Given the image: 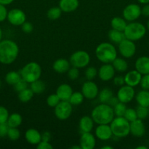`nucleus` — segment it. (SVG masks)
<instances>
[{
	"mask_svg": "<svg viewBox=\"0 0 149 149\" xmlns=\"http://www.w3.org/2000/svg\"><path fill=\"white\" fill-rule=\"evenodd\" d=\"M73 93L72 88L68 84H61L57 87L56 94L58 95L61 100H70L72 94Z\"/></svg>",
	"mask_w": 149,
	"mask_h": 149,
	"instance_id": "obj_20",
	"label": "nucleus"
},
{
	"mask_svg": "<svg viewBox=\"0 0 149 149\" xmlns=\"http://www.w3.org/2000/svg\"><path fill=\"white\" fill-rule=\"evenodd\" d=\"M148 116H149V107H148Z\"/></svg>",
	"mask_w": 149,
	"mask_h": 149,
	"instance_id": "obj_61",
	"label": "nucleus"
},
{
	"mask_svg": "<svg viewBox=\"0 0 149 149\" xmlns=\"http://www.w3.org/2000/svg\"><path fill=\"white\" fill-rule=\"evenodd\" d=\"M148 135H149V133H148Z\"/></svg>",
	"mask_w": 149,
	"mask_h": 149,
	"instance_id": "obj_63",
	"label": "nucleus"
},
{
	"mask_svg": "<svg viewBox=\"0 0 149 149\" xmlns=\"http://www.w3.org/2000/svg\"><path fill=\"white\" fill-rule=\"evenodd\" d=\"M112 135L117 138H124L130 134V122L124 116L114 117L110 123Z\"/></svg>",
	"mask_w": 149,
	"mask_h": 149,
	"instance_id": "obj_5",
	"label": "nucleus"
},
{
	"mask_svg": "<svg viewBox=\"0 0 149 149\" xmlns=\"http://www.w3.org/2000/svg\"><path fill=\"white\" fill-rule=\"evenodd\" d=\"M140 84L143 90H149V74L142 76Z\"/></svg>",
	"mask_w": 149,
	"mask_h": 149,
	"instance_id": "obj_45",
	"label": "nucleus"
},
{
	"mask_svg": "<svg viewBox=\"0 0 149 149\" xmlns=\"http://www.w3.org/2000/svg\"><path fill=\"white\" fill-rule=\"evenodd\" d=\"M116 97L121 103H126V104L130 103L135 97V91H134V87H130L127 84L121 86L120 87L118 91L117 92Z\"/></svg>",
	"mask_w": 149,
	"mask_h": 149,
	"instance_id": "obj_12",
	"label": "nucleus"
},
{
	"mask_svg": "<svg viewBox=\"0 0 149 149\" xmlns=\"http://www.w3.org/2000/svg\"><path fill=\"white\" fill-rule=\"evenodd\" d=\"M96 57L102 63H112L117 58V50L115 47L110 42H102L99 44L95 50Z\"/></svg>",
	"mask_w": 149,
	"mask_h": 149,
	"instance_id": "obj_3",
	"label": "nucleus"
},
{
	"mask_svg": "<svg viewBox=\"0 0 149 149\" xmlns=\"http://www.w3.org/2000/svg\"><path fill=\"white\" fill-rule=\"evenodd\" d=\"M112 65L118 72H125L128 69V63L124 58H116L112 62Z\"/></svg>",
	"mask_w": 149,
	"mask_h": 149,
	"instance_id": "obj_29",
	"label": "nucleus"
},
{
	"mask_svg": "<svg viewBox=\"0 0 149 149\" xmlns=\"http://www.w3.org/2000/svg\"><path fill=\"white\" fill-rule=\"evenodd\" d=\"M148 44H149V42H148Z\"/></svg>",
	"mask_w": 149,
	"mask_h": 149,
	"instance_id": "obj_64",
	"label": "nucleus"
},
{
	"mask_svg": "<svg viewBox=\"0 0 149 149\" xmlns=\"http://www.w3.org/2000/svg\"><path fill=\"white\" fill-rule=\"evenodd\" d=\"M115 70L111 63H104L98 70V76L103 81H108L115 77Z\"/></svg>",
	"mask_w": 149,
	"mask_h": 149,
	"instance_id": "obj_14",
	"label": "nucleus"
},
{
	"mask_svg": "<svg viewBox=\"0 0 149 149\" xmlns=\"http://www.w3.org/2000/svg\"><path fill=\"white\" fill-rule=\"evenodd\" d=\"M81 149H93L96 146V138L91 132H83L80 138Z\"/></svg>",
	"mask_w": 149,
	"mask_h": 149,
	"instance_id": "obj_16",
	"label": "nucleus"
},
{
	"mask_svg": "<svg viewBox=\"0 0 149 149\" xmlns=\"http://www.w3.org/2000/svg\"><path fill=\"white\" fill-rule=\"evenodd\" d=\"M142 76L143 75L136 69L129 71L124 77L125 84L132 87H137V85L140 84Z\"/></svg>",
	"mask_w": 149,
	"mask_h": 149,
	"instance_id": "obj_17",
	"label": "nucleus"
},
{
	"mask_svg": "<svg viewBox=\"0 0 149 149\" xmlns=\"http://www.w3.org/2000/svg\"><path fill=\"white\" fill-rule=\"evenodd\" d=\"M67 76H68V77L71 80L77 79L79 77V76H80V71H79V68L74 66L70 68V69L68 70V71H67Z\"/></svg>",
	"mask_w": 149,
	"mask_h": 149,
	"instance_id": "obj_42",
	"label": "nucleus"
},
{
	"mask_svg": "<svg viewBox=\"0 0 149 149\" xmlns=\"http://www.w3.org/2000/svg\"><path fill=\"white\" fill-rule=\"evenodd\" d=\"M70 63L64 58H59L54 61L53 64V69L58 74H64L67 73L70 68Z\"/></svg>",
	"mask_w": 149,
	"mask_h": 149,
	"instance_id": "obj_22",
	"label": "nucleus"
},
{
	"mask_svg": "<svg viewBox=\"0 0 149 149\" xmlns=\"http://www.w3.org/2000/svg\"><path fill=\"white\" fill-rule=\"evenodd\" d=\"M20 136V130L18 127H9L8 132H7V137L11 141H17L19 139Z\"/></svg>",
	"mask_w": 149,
	"mask_h": 149,
	"instance_id": "obj_38",
	"label": "nucleus"
},
{
	"mask_svg": "<svg viewBox=\"0 0 149 149\" xmlns=\"http://www.w3.org/2000/svg\"><path fill=\"white\" fill-rule=\"evenodd\" d=\"M14 0H0V4H3V5H8V4H11L12 2H13Z\"/></svg>",
	"mask_w": 149,
	"mask_h": 149,
	"instance_id": "obj_54",
	"label": "nucleus"
},
{
	"mask_svg": "<svg viewBox=\"0 0 149 149\" xmlns=\"http://www.w3.org/2000/svg\"><path fill=\"white\" fill-rule=\"evenodd\" d=\"M124 33L126 39L136 42L144 37L146 33V27L139 22H130L127 23Z\"/></svg>",
	"mask_w": 149,
	"mask_h": 149,
	"instance_id": "obj_6",
	"label": "nucleus"
},
{
	"mask_svg": "<svg viewBox=\"0 0 149 149\" xmlns=\"http://www.w3.org/2000/svg\"><path fill=\"white\" fill-rule=\"evenodd\" d=\"M147 29H148V31H149V20H148V22H147Z\"/></svg>",
	"mask_w": 149,
	"mask_h": 149,
	"instance_id": "obj_60",
	"label": "nucleus"
},
{
	"mask_svg": "<svg viewBox=\"0 0 149 149\" xmlns=\"http://www.w3.org/2000/svg\"><path fill=\"white\" fill-rule=\"evenodd\" d=\"M141 13L145 17H149V3L145 4L143 6V8H141Z\"/></svg>",
	"mask_w": 149,
	"mask_h": 149,
	"instance_id": "obj_51",
	"label": "nucleus"
},
{
	"mask_svg": "<svg viewBox=\"0 0 149 149\" xmlns=\"http://www.w3.org/2000/svg\"><path fill=\"white\" fill-rule=\"evenodd\" d=\"M94 122L92 119L91 116H84L80 119L79 122V127L80 131L83 132H91L93 128Z\"/></svg>",
	"mask_w": 149,
	"mask_h": 149,
	"instance_id": "obj_24",
	"label": "nucleus"
},
{
	"mask_svg": "<svg viewBox=\"0 0 149 149\" xmlns=\"http://www.w3.org/2000/svg\"><path fill=\"white\" fill-rule=\"evenodd\" d=\"M136 45L134 42L128 39H124L118 44V51L124 58H131L136 52Z\"/></svg>",
	"mask_w": 149,
	"mask_h": 149,
	"instance_id": "obj_9",
	"label": "nucleus"
},
{
	"mask_svg": "<svg viewBox=\"0 0 149 149\" xmlns=\"http://www.w3.org/2000/svg\"><path fill=\"white\" fill-rule=\"evenodd\" d=\"M7 13L8 12H7L5 6L0 4V22H3L7 19Z\"/></svg>",
	"mask_w": 149,
	"mask_h": 149,
	"instance_id": "obj_48",
	"label": "nucleus"
},
{
	"mask_svg": "<svg viewBox=\"0 0 149 149\" xmlns=\"http://www.w3.org/2000/svg\"><path fill=\"white\" fill-rule=\"evenodd\" d=\"M136 149H148V147L145 146H139L136 147Z\"/></svg>",
	"mask_w": 149,
	"mask_h": 149,
	"instance_id": "obj_56",
	"label": "nucleus"
},
{
	"mask_svg": "<svg viewBox=\"0 0 149 149\" xmlns=\"http://www.w3.org/2000/svg\"><path fill=\"white\" fill-rule=\"evenodd\" d=\"M98 71L94 66H90L86 68L85 71V76L88 80H93L97 76Z\"/></svg>",
	"mask_w": 149,
	"mask_h": 149,
	"instance_id": "obj_41",
	"label": "nucleus"
},
{
	"mask_svg": "<svg viewBox=\"0 0 149 149\" xmlns=\"http://www.w3.org/2000/svg\"><path fill=\"white\" fill-rule=\"evenodd\" d=\"M19 47L16 42L10 39L0 42V63L4 65L11 64L17 59Z\"/></svg>",
	"mask_w": 149,
	"mask_h": 149,
	"instance_id": "obj_1",
	"label": "nucleus"
},
{
	"mask_svg": "<svg viewBox=\"0 0 149 149\" xmlns=\"http://www.w3.org/2000/svg\"><path fill=\"white\" fill-rule=\"evenodd\" d=\"M25 139L29 143L37 146L42 141V135L37 130L31 128L25 132Z\"/></svg>",
	"mask_w": 149,
	"mask_h": 149,
	"instance_id": "obj_21",
	"label": "nucleus"
},
{
	"mask_svg": "<svg viewBox=\"0 0 149 149\" xmlns=\"http://www.w3.org/2000/svg\"><path fill=\"white\" fill-rule=\"evenodd\" d=\"M71 149H81L80 146H73L70 147Z\"/></svg>",
	"mask_w": 149,
	"mask_h": 149,
	"instance_id": "obj_57",
	"label": "nucleus"
},
{
	"mask_svg": "<svg viewBox=\"0 0 149 149\" xmlns=\"http://www.w3.org/2000/svg\"><path fill=\"white\" fill-rule=\"evenodd\" d=\"M41 135H42V141L50 142L51 140V134L49 132H45Z\"/></svg>",
	"mask_w": 149,
	"mask_h": 149,
	"instance_id": "obj_52",
	"label": "nucleus"
},
{
	"mask_svg": "<svg viewBox=\"0 0 149 149\" xmlns=\"http://www.w3.org/2000/svg\"><path fill=\"white\" fill-rule=\"evenodd\" d=\"M123 17L127 21L132 22L141 15V7L137 4H129L123 10Z\"/></svg>",
	"mask_w": 149,
	"mask_h": 149,
	"instance_id": "obj_10",
	"label": "nucleus"
},
{
	"mask_svg": "<svg viewBox=\"0 0 149 149\" xmlns=\"http://www.w3.org/2000/svg\"><path fill=\"white\" fill-rule=\"evenodd\" d=\"M23 118L18 113H13L9 116L7 119V125L9 127H18L22 124Z\"/></svg>",
	"mask_w": 149,
	"mask_h": 149,
	"instance_id": "obj_28",
	"label": "nucleus"
},
{
	"mask_svg": "<svg viewBox=\"0 0 149 149\" xmlns=\"http://www.w3.org/2000/svg\"><path fill=\"white\" fill-rule=\"evenodd\" d=\"M8 130L9 126L7 122L6 123L0 124V137L1 138H4V137L7 136Z\"/></svg>",
	"mask_w": 149,
	"mask_h": 149,
	"instance_id": "obj_47",
	"label": "nucleus"
},
{
	"mask_svg": "<svg viewBox=\"0 0 149 149\" xmlns=\"http://www.w3.org/2000/svg\"><path fill=\"white\" fill-rule=\"evenodd\" d=\"M0 86H1V81H0Z\"/></svg>",
	"mask_w": 149,
	"mask_h": 149,
	"instance_id": "obj_62",
	"label": "nucleus"
},
{
	"mask_svg": "<svg viewBox=\"0 0 149 149\" xmlns=\"http://www.w3.org/2000/svg\"><path fill=\"white\" fill-rule=\"evenodd\" d=\"M1 39H2V31H1V29L0 28V42L1 41Z\"/></svg>",
	"mask_w": 149,
	"mask_h": 149,
	"instance_id": "obj_59",
	"label": "nucleus"
},
{
	"mask_svg": "<svg viewBox=\"0 0 149 149\" xmlns=\"http://www.w3.org/2000/svg\"><path fill=\"white\" fill-rule=\"evenodd\" d=\"M130 133L138 138L145 135V127L142 119H137L136 120L130 122Z\"/></svg>",
	"mask_w": 149,
	"mask_h": 149,
	"instance_id": "obj_18",
	"label": "nucleus"
},
{
	"mask_svg": "<svg viewBox=\"0 0 149 149\" xmlns=\"http://www.w3.org/2000/svg\"><path fill=\"white\" fill-rule=\"evenodd\" d=\"M13 87H14L15 90L18 92V93H19V92L28 88V83L25 80H23V79H21L20 81H18L15 84H14Z\"/></svg>",
	"mask_w": 149,
	"mask_h": 149,
	"instance_id": "obj_44",
	"label": "nucleus"
},
{
	"mask_svg": "<svg viewBox=\"0 0 149 149\" xmlns=\"http://www.w3.org/2000/svg\"><path fill=\"white\" fill-rule=\"evenodd\" d=\"M7 20L13 26H21L26 21V15L23 10L20 9H12L7 13Z\"/></svg>",
	"mask_w": 149,
	"mask_h": 149,
	"instance_id": "obj_13",
	"label": "nucleus"
},
{
	"mask_svg": "<svg viewBox=\"0 0 149 149\" xmlns=\"http://www.w3.org/2000/svg\"><path fill=\"white\" fill-rule=\"evenodd\" d=\"M118 102H120V101L118 100V97L112 96V97L110 98V100H109V102L108 103V104L110 105L111 107H113V106H115V105L118 103Z\"/></svg>",
	"mask_w": 149,
	"mask_h": 149,
	"instance_id": "obj_53",
	"label": "nucleus"
},
{
	"mask_svg": "<svg viewBox=\"0 0 149 149\" xmlns=\"http://www.w3.org/2000/svg\"><path fill=\"white\" fill-rule=\"evenodd\" d=\"M135 69L142 75L149 74V57L141 56L137 59L134 64Z\"/></svg>",
	"mask_w": 149,
	"mask_h": 149,
	"instance_id": "obj_19",
	"label": "nucleus"
},
{
	"mask_svg": "<svg viewBox=\"0 0 149 149\" xmlns=\"http://www.w3.org/2000/svg\"><path fill=\"white\" fill-rule=\"evenodd\" d=\"M108 37L111 42L115 44H119L121 41L126 39L124 31H120L112 29L108 32Z\"/></svg>",
	"mask_w": 149,
	"mask_h": 149,
	"instance_id": "obj_27",
	"label": "nucleus"
},
{
	"mask_svg": "<svg viewBox=\"0 0 149 149\" xmlns=\"http://www.w3.org/2000/svg\"><path fill=\"white\" fill-rule=\"evenodd\" d=\"M91 116L97 125H110L115 117V113L113 108L108 103H101L92 110Z\"/></svg>",
	"mask_w": 149,
	"mask_h": 149,
	"instance_id": "obj_2",
	"label": "nucleus"
},
{
	"mask_svg": "<svg viewBox=\"0 0 149 149\" xmlns=\"http://www.w3.org/2000/svg\"><path fill=\"white\" fill-rule=\"evenodd\" d=\"M21 75L20 73L16 72V71H10L7 73L5 76L6 82L10 85H14L18 81L21 79Z\"/></svg>",
	"mask_w": 149,
	"mask_h": 149,
	"instance_id": "obj_31",
	"label": "nucleus"
},
{
	"mask_svg": "<svg viewBox=\"0 0 149 149\" xmlns=\"http://www.w3.org/2000/svg\"><path fill=\"white\" fill-rule=\"evenodd\" d=\"M21 29L25 33H31L34 30V26L30 22H24L21 25Z\"/></svg>",
	"mask_w": 149,
	"mask_h": 149,
	"instance_id": "obj_46",
	"label": "nucleus"
},
{
	"mask_svg": "<svg viewBox=\"0 0 149 149\" xmlns=\"http://www.w3.org/2000/svg\"><path fill=\"white\" fill-rule=\"evenodd\" d=\"M91 61L89 54L84 50H77L71 55L70 63L72 66L83 68L87 66Z\"/></svg>",
	"mask_w": 149,
	"mask_h": 149,
	"instance_id": "obj_7",
	"label": "nucleus"
},
{
	"mask_svg": "<svg viewBox=\"0 0 149 149\" xmlns=\"http://www.w3.org/2000/svg\"><path fill=\"white\" fill-rule=\"evenodd\" d=\"M30 89L32 90L34 94H41L45 90V84L43 81L39 79L31 83Z\"/></svg>",
	"mask_w": 149,
	"mask_h": 149,
	"instance_id": "obj_32",
	"label": "nucleus"
},
{
	"mask_svg": "<svg viewBox=\"0 0 149 149\" xmlns=\"http://www.w3.org/2000/svg\"><path fill=\"white\" fill-rule=\"evenodd\" d=\"M21 78L28 84L39 79L42 74V68L40 65L37 62H29L20 70Z\"/></svg>",
	"mask_w": 149,
	"mask_h": 149,
	"instance_id": "obj_4",
	"label": "nucleus"
},
{
	"mask_svg": "<svg viewBox=\"0 0 149 149\" xmlns=\"http://www.w3.org/2000/svg\"><path fill=\"white\" fill-rule=\"evenodd\" d=\"M111 27L112 29L120 31H124L127 26V20L124 18L121 17H114L110 21Z\"/></svg>",
	"mask_w": 149,
	"mask_h": 149,
	"instance_id": "obj_26",
	"label": "nucleus"
},
{
	"mask_svg": "<svg viewBox=\"0 0 149 149\" xmlns=\"http://www.w3.org/2000/svg\"><path fill=\"white\" fill-rule=\"evenodd\" d=\"M37 148L38 149H53V147L50 143V142L41 141L37 145Z\"/></svg>",
	"mask_w": 149,
	"mask_h": 149,
	"instance_id": "obj_49",
	"label": "nucleus"
},
{
	"mask_svg": "<svg viewBox=\"0 0 149 149\" xmlns=\"http://www.w3.org/2000/svg\"><path fill=\"white\" fill-rule=\"evenodd\" d=\"M81 93L85 98L93 100L96 98L99 95V87L97 84L93 82L92 80H88L82 85Z\"/></svg>",
	"mask_w": 149,
	"mask_h": 149,
	"instance_id": "obj_11",
	"label": "nucleus"
},
{
	"mask_svg": "<svg viewBox=\"0 0 149 149\" xmlns=\"http://www.w3.org/2000/svg\"><path fill=\"white\" fill-rule=\"evenodd\" d=\"M113 83L116 86L118 87H121V86L125 84V81H124V77H121V76H118L113 78Z\"/></svg>",
	"mask_w": 149,
	"mask_h": 149,
	"instance_id": "obj_50",
	"label": "nucleus"
},
{
	"mask_svg": "<svg viewBox=\"0 0 149 149\" xmlns=\"http://www.w3.org/2000/svg\"><path fill=\"white\" fill-rule=\"evenodd\" d=\"M113 111L115 113V116H124V113L127 110V106L126 103L118 102L115 106H113Z\"/></svg>",
	"mask_w": 149,
	"mask_h": 149,
	"instance_id": "obj_36",
	"label": "nucleus"
},
{
	"mask_svg": "<svg viewBox=\"0 0 149 149\" xmlns=\"http://www.w3.org/2000/svg\"><path fill=\"white\" fill-rule=\"evenodd\" d=\"M95 135L100 141H106L111 139L113 135L109 125H98L95 130Z\"/></svg>",
	"mask_w": 149,
	"mask_h": 149,
	"instance_id": "obj_15",
	"label": "nucleus"
},
{
	"mask_svg": "<svg viewBox=\"0 0 149 149\" xmlns=\"http://www.w3.org/2000/svg\"><path fill=\"white\" fill-rule=\"evenodd\" d=\"M124 117L127 120H128L129 122H133V121L136 120L137 119V115L136 110L134 109H131V108H129L127 109L125 113H124Z\"/></svg>",
	"mask_w": 149,
	"mask_h": 149,
	"instance_id": "obj_39",
	"label": "nucleus"
},
{
	"mask_svg": "<svg viewBox=\"0 0 149 149\" xmlns=\"http://www.w3.org/2000/svg\"><path fill=\"white\" fill-rule=\"evenodd\" d=\"M135 110L136 112H137V119L143 120V119H146L148 117V107L138 106Z\"/></svg>",
	"mask_w": 149,
	"mask_h": 149,
	"instance_id": "obj_37",
	"label": "nucleus"
},
{
	"mask_svg": "<svg viewBox=\"0 0 149 149\" xmlns=\"http://www.w3.org/2000/svg\"><path fill=\"white\" fill-rule=\"evenodd\" d=\"M135 99L139 106L149 107V91L143 90L139 92L135 96Z\"/></svg>",
	"mask_w": 149,
	"mask_h": 149,
	"instance_id": "obj_25",
	"label": "nucleus"
},
{
	"mask_svg": "<svg viewBox=\"0 0 149 149\" xmlns=\"http://www.w3.org/2000/svg\"><path fill=\"white\" fill-rule=\"evenodd\" d=\"M62 14V10L59 7H51L47 13V17L51 20H55L59 18Z\"/></svg>",
	"mask_w": 149,
	"mask_h": 149,
	"instance_id": "obj_34",
	"label": "nucleus"
},
{
	"mask_svg": "<svg viewBox=\"0 0 149 149\" xmlns=\"http://www.w3.org/2000/svg\"><path fill=\"white\" fill-rule=\"evenodd\" d=\"M34 96V93L30 88H26L25 90H22V91L18 93V97L19 100L22 103H27V102L30 101L32 99Z\"/></svg>",
	"mask_w": 149,
	"mask_h": 149,
	"instance_id": "obj_33",
	"label": "nucleus"
},
{
	"mask_svg": "<svg viewBox=\"0 0 149 149\" xmlns=\"http://www.w3.org/2000/svg\"><path fill=\"white\" fill-rule=\"evenodd\" d=\"M60 101H61V100H60V98L58 97V95L56 93L55 94H51L50 95H48L46 100L48 106L51 108H55L58 104V103Z\"/></svg>",
	"mask_w": 149,
	"mask_h": 149,
	"instance_id": "obj_40",
	"label": "nucleus"
},
{
	"mask_svg": "<svg viewBox=\"0 0 149 149\" xmlns=\"http://www.w3.org/2000/svg\"><path fill=\"white\" fill-rule=\"evenodd\" d=\"M9 112L4 106H0V124L6 123L9 117Z\"/></svg>",
	"mask_w": 149,
	"mask_h": 149,
	"instance_id": "obj_43",
	"label": "nucleus"
},
{
	"mask_svg": "<svg viewBox=\"0 0 149 149\" xmlns=\"http://www.w3.org/2000/svg\"><path fill=\"white\" fill-rule=\"evenodd\" d=\"M112 96H113V93L111 89L108 87L102 89L98 95L99 102L102 103H108Z\"/></svg>",
	"mask_w": 149,
	"mask_h": 149,
	"instance_id": "obj_30",
	"label": "nucleus"
},
{
	"mask_svg": "<svg viewBox=\"0 0 149 149\" xmlns=\"http://www.w3.org/2000/svg\"><path fill=\"white\" fill-rule=\"evenodd\" d=\"M102 149H112L113 148H112V146H103L101 148Z\"/></svg>",
	"mask_w": 149,
	"mask_h": 149,
	"instance_id": "obj_58",
	"label": "nucleus"
},
{
	"mask_svg": "<svg viewBox=\"0 0 149 149\" xmlns=\"http://www.w3.org/2000/svg\"><path fill=\"white\" fill-rule=\"evenodd\" d=\"M139 3L143 4H148L149 3V0H137Z\"/></svg>",
	"mask_w": 149,
	"mask_h": 149,
	"instance_id": "obj_55",
	"label": "nucleus"
},
{
	"mask_svg": "<svg viewBox=\"0 0 149 149\" xmlns=\"http://www.w3.org/2000/svg\"><path fill=\"white\" fill-rule=\"evenodd\" d=\"M84 98V96L82 94L81 92H74L72 94L71 97L69 100V102L72 106H79V105L83 103Z\"/></svg>",
	"mask_w": 149,
	"mask_h": 149,
	"instance_id": "obj_35",
	"label": "nucleus"
},
{
	"mask_svg": "<svg viewBox=\"0 0 149 149\" xmlns=\"http://www.w3.org/2000/svg\"><path fill=\"white\" fill-rule=\"evenodd\" d=\"M64 13H72L79 7L78 0H60L59 6Z\"/></svg>",
	"mask_w": 149,
	"mask_h": 149,
	"instance_id": "obj_23",
	"label": "nucleus"
},
{
	"mask_svg": "<svg viewBox=\"0 0 149 149\" xmlns=\"http://www.w3.org/2000/svg\"><path fill=\"white\" fill-rule=\"evenodd\" d=\"M72 113V105L68 100H61L54 108V114L59 120H66Z\"/></svg>",
	"mask_w": 149,
	"mask_h": 149,
	"instance_id": "obj_8",
	"label": "nucleus"
}]
</instances>
